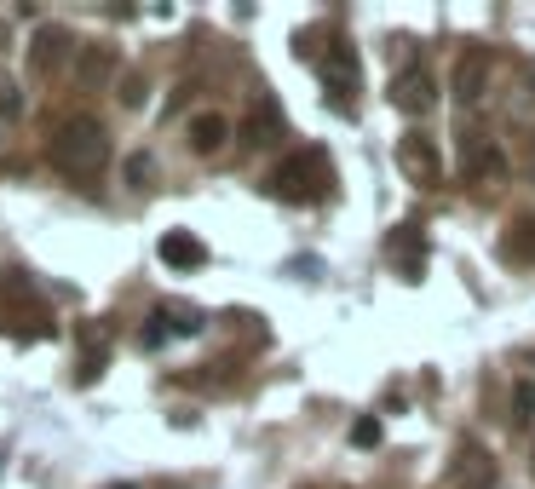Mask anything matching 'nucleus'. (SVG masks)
I'll use <instances>...</instances> for the list:
<instances>
[{
  "mask_svg": "<svg viewBox=\"0 0 535 489\" xmlns=\"http://www.w3.org/2000/svg\"><path fill=\"white\" fill-rule=\"evenodd\" d=\"M52 167L64 173V179H98L104 167H110V133H104V121L98 116H64L52 127Z\"/></svg>",
  "mask_w": 535,
  "mask_h": 489,
  "instance_id": "f257e3e1",
  "label": "nucleus"
},
{
  "mask_svg": "<svg viewBox=\"0 0 535 489\" xmlns=\"http://www.w3.org/2000/svg\"><path fill=\"white\" fill-rule=\"evenodd\" d=\"M455 167H461V179H472V185L507 179V150L489 139V133H478V127H461L455 133Z\"/></svg>",
  "mask_w": 535,
  "mask_h": 489,
  "instance_id": "f03ea898",
  "label": "nucleus"
},
{
  "mask_svg": "<svg viewBox=\"0 0 535 489\" xmlns=\"http://www.w3.org/2000/svg\"><path fill=\"white\" fill-rule=\"evenodd\" d=\"M311 173L328 179L323 150H294V156H282V162L271 167V196H277V202H311V196H317Z\"/></svg>",
  "mask_w": 535,
  "mask_h": 489,
  "instance_id": "7ed1b4c3",
  "label": "nucleus"
},
{
  "mask_svg": "<svg viewBox=\"0 0 535 489\" xmlns=\"http://www.w3.org/2000/svg\"><path fill=\"white\" fill-rule=\"evenodd\" d=\"M397 173L409 179V185H438L443 179V150L432 133H403L397 139Z\"/></svg>",
  "mask_w": 535,
  "mask_h": 489,
  "instance_id": "20e7f679",
  "label": "nucleus"
},
{
  "mask_svg": "<svg viewBox=\"0 0 535 489\" xmlns=\"http://www.w3.org/2000/svg\"><path fill=\"white\" fill-rule=\"evenodd\" d=\"M317 75H323L328 104H334V110H346L351 98H357V52H351L346 41H334V47L317 52Z\"/></svg>",
  "mask_w": 535,
  "mask_h": 489,
  "instance_id": "39448f33",
  "label": "nucleus"
},
{
  "mask_svg": "<svg viewBox=\"0 0 535 489\" xmlns=\"http://www.w3.org/2000/svg\"><path fill=\"white\" fill-rule=\"evenodd\" d=\"M449 484L455 489H495L501 484V466H495V455H489L484 443L461 438L455 443V461H449Z\"/></svg>",
  "mask_w": 535,
  "mask_h": 489,
  "instance_id": "423d86ee",
  "label": "nucleus"
},
{
  "mask_svg": "<svg viewBox=\"0 0 535 489\" xmlns=\"http://www.w3.org/2000/svg\"><path fill=\"white\" fill-rule=\"evenodd\" d=\"M392 104L403 116H432V110H438V81H432V70L409 64L403 75H392Z\"/></svg>",
  "mask_w": 535,
  "mask_h": 489,
  "instance_id": "0eeeda50",
  "label": "nucleus"
},
{
  "mask_svg": "<svg viewBox=\"0 0 535 489\" xmlns=\"http://www.w3.org/2000/svg\"><path fill=\"white\" fill-rule=\"evenodd\" d=\"M449 87H455V104H461V110H472V104L489 93V52L484 47H466L461 58H455Z\"/></svg>",
  "mask_w": 535,
  "mask_h": 489,
  "instance_id": "6e6552de",
  "label": "nucleus"
},
{
  "mask_svg": "<svg viewBox=\"0 0 535 489\" xmlns=\"http://www.w3.org/2000/svg\"><path fill=\"white\" fill-rule=\"evenodd\" d=\"M70 52H75V47H70V35H64V29H58V24H41L35 35H29V70H35V75H58Z\"/></svg>",
  "mask_w": 535,
  "mask_h": 489,
  "instance_id": "1a4fd4ad",
  "label": "nucleus"
},
{
  "mask_svg": "<svg viewBox=\"0 0 535 489\" xmlns=\"http://www.w3.org/2000/svg\"><path fill=\"white\" fill-rule=\"evenodd\" d=\"M121 75V52L104 47V41H87V47H75V81L81 87H104V81H116Z\"/></svg>",
  "mask_w": 535,
  "mask_h": 489,
  "instance_id": "9d476101",
  "label": "nucleus"
},
{
  "mask_svg": "<svg viewBox=\"0 0 535 489\" xmlns=\"http://www.w3.org/2000/svg\"><path fill=\"white\" fill-rule=\"evenodd\" d=\"M185 144L196 150V156H219V150L231 144V121L219 116V110H202V116H190Z\"/></svg>",
  "mask_w": 535,
  "mask_h": 489,
  "instance_id": "9b49d317",
  "label": "nucleus"
},
{
  "mask_svg": "<svg viewBox=\"0 0 535 489\" xmlns=\"http://www.w3.org/2000/svg\"><path fill=\"white\" fill-rule=\"evenodd\" d=\"M392 259L409 282H420V271H426V236H420V225H397L392 231Z\"/></svg>",
  "mask_w": 535,
  "mask_h": 489,
  "instance_id": "f8f14e48",
  "label": "nucleus"
},
{
  "mask_svg": "<svg viewBox=\"0 0 535 489\" xmlns=\"http://www.w3.org/2000/svg\"><path fill=\"white\" fill-rule=\"evenodd\" d=\"M156 254H162V265H173V271H196V265H208V248H202L190 231H167Z\"/></svg>",
  "mask_w": 535,
  "mask_h": 489,
  "instance_id": "ddd939ff",
  "label": "nucleus"
},
{
  "mask_svg": "<svg viewBox=\"0 0 535 489\" xmlns=\"http://www.w3.org/2000/svg\"><path fill=\"white\" fill-rule=\"evenodd\" d=\"M501 254H507L512 265H535V213H524V219H512V225H507Z\"/></svg>",
  "mask_w": 535,
  "mask_h": 489,
  "instance_id": "4468645a",
  "label": "nucleus"
},
{
  "mask_svg": "<svg viewBox=\"0 0 535 489\" xmlns=\"http://www.w3.org/2000/svg\"><path fill=\"white\" fill-rule=\"evenodd\" d=\"M277 139H282V110L265 98V104L254 110V121H248V144L259 150V144H277Z\"/></svg>",
  "mask_w": 535,
  "mask_h": 489,
  "instance_id": "2eb2a0df",
  "label": "nucleus"
},
{
  "mask_svg": "<svg viewBox=\"0 0 535 489\" xmlns=\"http://www.w3.org/2000/svg\"><path fill=\"white\" fill-rule=\"evenodd\" d=\"M156 317L167 323V334H196L202 328V311H190V305H156Z\"/></svg>",
  "mask_w": 535,
  "mask_h": 489,
  "instance_id": "dca6fc26",
  "label": "nucleus"
},
{
  "mask_svg": "<svg viewBox=\"0 0 535 489\" xmlns=\"http://www.w3.org/2000/svg\"><path fill=\"white\" fill-rule=\"evenodd\" d=\"M150 179H156V156H150V150H133V156H127V185L150 190Z\"/></svg>",
  "mask_w": 535,
  "mask_h": 489,
  "instance_id": "f3484780",
  "label": "nucleus"
},
{
  "mask_svg": "<svg viewBox=\"0 0 535 489\" xmlns=\"http://www.w3.org/2000/svg\"><path fill=\"white\" fill-rule=\"evenodd\" d=\"M512 420H518V426H530V420H535V380H530V374L512 386Z\"/></svg>",
  "mask_w": 535,
  "mask_h": 489,
  "instance_id": "a211bd4d",
  "label": "nucleus"
},
{
  "mask_svg": "<svg viewBox=\"0 0 535 489\" xmlns=\"http://www.w3.org/2000/svg\"><path fill=\"white\" fill-rule=\"evenodd\" d=\"M116 87H121V104H127V110H139V104H144V93H150V81H144V75L139 70H127V75H121V81H116Z\"/></svg>",
  "mask_w": 535,
  "mask_h": 489,
  "instance_id": "6ab92c4d",
  "label": "nucleus"
},
{
  "mask_svg": "<svg viewBox=\"0 0 535 489\" xmlns=\"http://www.w3.org/2000/svg\"><path fill=\"white\" fill-rule=\"evenodd\" d=\"M0 121H24V93H18V81H0Z\"/></svg>",
  "mask_w": 535,
  "mask_h": 489,
  "instance_id": "aec40b11",
  "label": "nucleus"
},
{
  "mask_svg": "<svg viewBox=\"0 0 535 489\" xmlns=\"http://www.w3.org/2000/svg\"><path fill=\"white\" fill-rule=\"evenodd\" d=\"M351 443H357V449H374V443H380V420L363 415L357 426H351Z\"/></svg>",
  "mask_w": 535,
  "mask_h": 489,
  "instance_id": "412c9836",
  "label": "nucleus"
},
{
  "mask_svg": "<svg viewBox=\"0 0 535 489\" xmlns=\"http://www.w3.org/2000/svg\"><path fill=\"white\" fill-rule=\"evenodd\" d=\"M139 340H144V346H150V351H156V346H162V340H167V323H162V317H156V311H150V323H144V334H139Z\"/></svg>",
  "mask_w": 535,
  "mask_h": 489,
  "instance_id": "4be33fe9",
  "label": "nucleus"
},
{
  "mask_svg": "<svg viewBox=\"0 0 535 489\" xmlns=\"http://www.w3.org/2000/svg\"><path fill=\"white\" fill-rule=\"evenodd\" d=\"M530 185H535V139H530Z\"/></svg>",
  "mask_w": 535,
  "mask_h": 489,
  "instance_id": "5701e85b",
  "label": "nucleus"
},
{
  "mask_svg": "<svg viewBox=\"0 0 535 489\" xmlns=\"http://www.w3.org/2000/svg\"><path fill=\"white\" fill-rule=\"evenodd\" d=\"M110 489H133V484H110Z\"/></svg>",
  "mask_w": 535,
  "mask_h": 489,
  "instance_id": "b1692460",
  "label": "nucleus"
},
{
  "mask_svg": "<svg viewBox=\"0 0 535 489\" xmlns=\"http://www.w3.org/2000/svg\"><path fill=\"white\" fill-rule=\"evenodd\" d=\"M530 472H535V455H530Z\"/></svg>",
  "mask_w": 535,
  "mask_h": 489,
  "instance_id": "393cba45",
  "label": "nucleus"
},
{
  "mask_svg": "<svg viewBox=\"0 0 535 489\" xmlns=\"http://www.w3.org/2000/svg\"><path fill=\"white\" fill-rule=\"evenodd\" d=\"M311 489H323V484H311Z\"/></svg>",
  "mask_w": 535,
  "mask_h": 489,
  "instance_id": "a878e982",
  "label": "nucleus"
}]
</instances>
